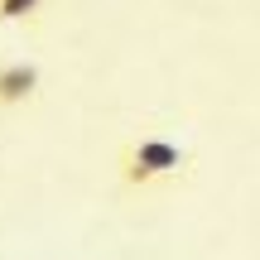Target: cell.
I'll list each match as a JSON object with an SVG mask.
<instances>
[{
  "instance_id": "6da1fadb",
  "label": "cell",
  "mask_w": 260,
  "mask_h": 260,
  "mask_svg": "<svg viewBox=\"0 0 260 260\" xmlns=\"http://www.w3.org/2000/svg\"><path fill=\"white\" fill-rule=\"evenodd\" d=\"M188 164H193V154L169 135H135V140H125L121 159H116L125 188H154L164 178H183Z\"/></svg>"
},
{
  "instance_id": "7a4b0ae2",
  "label": "cell",
  "mask_w": 260,
  "mask_h": 260,
  "mask_svg": "<svg viewBox=\"0 0 260 260\" xmlns=\"http://www.w3.org/2000/svg\"><path fill=\"white\" fill-rule=\"evenodd\" d=\"M34 92H39V68L34 63H19V58L0 63V111L5 106H24Z\"/></svg>"
},
{
  "instance_id": "3957f363",
  "label": "cell",
  "mask_w": 260,
  "mask_h": 260,
  "mask_svg": "<svg viewBox=\"0 0 260 260\" xmlns=\"http://www.w3.org/2000/svg\"><path fill=\"white\" fill-rule=\"evenodd\" d=\"M44 10V0H0V24H19V19H34Z\"/></svg>"
}]
</instances>
